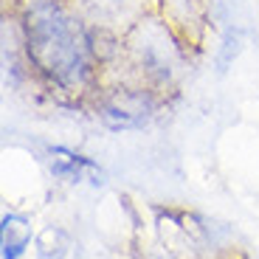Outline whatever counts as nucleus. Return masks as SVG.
Masks as SVG:
<instances>
[{
	"mask_svg": "<svg viewBox=\"0 0 259 259\" xmlns=\"http://www.w3.org/2000/svg\"><path fill=\"white\" fill-rule=\"evenodd\" d=\"M51 169L57 172V175L68 178V181H79L82 178V172H93V166L84 158L79 155H71V152H65V149H54L51 152Z\"/></svg>",
	"mask_w": 259,
	"mask_h": 259,
	"instance_id": "4",
	"label": "nucleus"
},
{
	"mask_svg": "<svg viewBox=\"0 0 259 259\" xmlns=\"http://www.w3.org/2000/svg\"><path fill=\"white\" fill-rule=\"evenodd\" d=\"M28 54L59 84H76L84 76L88 48L71 20L51 3H37L26 17Z\"/></svg>",
	"mask_w": 259,
	"mask_h": 259,
	"instance_id": "1",
	"label": "nucleus"
},
{
	"mask_svg": "<svg viewBox=\"0 0 259 259\" xmlns=\"http://www.w3.org/2000/svg\"><path fill=\"white\" fill-rule=\"evenodd\" d=\"M104 121L110 127H136L147 121V102L136 93H116L110 102L104 104Z\"/></svg>",
	"mask_w": 259,
	"mask_h": 259,
	"instance_id": "2",
	"label": "nucleus"
},
{
	"mask_svg": "<svg viewBox=\"0 0 259 259\" xmlns=\"http://www.w3.org/2000/svg\"><path fill=\"white\" fill-rule=\"evenodd\" d=\"M31 240V228L23 217L9 214L3 220V259H17Z\"/></svg>",
	"mask_w": 259,
	"mask_h": 259,
	"instance_id": "3",
	"label": "nucleus"
}]
</instances>
